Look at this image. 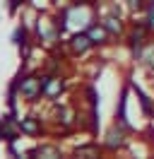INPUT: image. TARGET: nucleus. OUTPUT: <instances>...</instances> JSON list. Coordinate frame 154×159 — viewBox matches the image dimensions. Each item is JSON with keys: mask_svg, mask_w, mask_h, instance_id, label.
I'll return each instance as SVG.
<instances>
[{"mask_svg": "<svg viewBox=\"0 0 154 159\" xmlns=\"http://www.w3.org/2000/svg\"><path fill=\"white\" fill-rule=\"evenodd\" d=\"M22 92L27 94L29 99H36L38 94L43 92V82H41L38 77H27L24 82H22Z\"/></svg>", "mask_w": 154, "mask_h": 159, "instance_id": "nucleus-1", "label": "nucleus"}, {"mask_svg": "<svg viewBox=\"0 0 154 159\" xmlns=\"http://www.w3.org/2000/svg\"><path fill=\"white\" fill-rule=\"evenodd\" d=\"M125 104H128V89H123L120 94V101H118V109H116V125L130 130V123H128V113H125Z\"/></svg>", "mask_w": 154, "mask_h": 159, "instance_id": "nucleus-2", "label": "nucleus"}, {"mask_svg": "<svg viewBox=\"0 0 154 159\" xmlns=\"http://www.w3.org/2000/svg\"><path fill=\"white\" fill-rule=\"evenodd\" d=\"M87 36H89V41H92V46H101V43H106V39H108L111 34L106 31L104 24H94V27H89Z\"/></svg>", "mask_w": 154, "mask_h": 159, "instance_id": "nucleus-3", "label": "nucleus"}, {"mask_svg": "<svg viewBox=\"0 0 154 159\" xmlns=\"http://www.w3.org/2000/svg\"><path fill=\"white\" fill-rule=\"evenodd\" d=\"M130 87H133V92L137 94V99H140V106H142V113L144 116H154V104H152V99L144 94V89L142 87H137L135 82H130Z\"/></svg>", "mask_w": 154, "mask_h": 159, "instance_id": "nucleus-4", "label": "nucleus"}, {"mask_svg": "<svg viewBox=\"0 0 154 159\" xmlns=\"http://www.w3.org/2000/svg\"><path fill=\"white\" fill-rule=\"evenodd\" d=\"M125 142V128H120V125H116V128H111V133H108V140H106V145L111 149L120 147Z\"/></svg>", "mask_w": 154, "mask_h": 159, "instance_id": "nucleus-5", "label": "nucleus"}, {"mask_svg": "<svg viewBox=\"0 0 154 159\" xmlns=\"http://www.w3.org/2000/svg\"><path fill=\"white\" fill-rule=\"evenodd\" d=\"M70 46H72V51H77V53H84V51L92 46V41H89L87 34H75L72 41H70Z\"/></svg>", "mask_w": 154, "mask_h": 159, "instance_id": "nucleus-6", "label": "nucleus"}, {"mask_svg": "<svg viewBox=\"0 0 154 159\" xmlns=\"http://www.w3.org/2000/svg\"><path fill=\"white\" fill-rule=\"evenodd\" d=\"M101 24L106 27V31H108L111 36H118V34L123 31V22L118 20V17H106V20L101 22Z\"/></svg>", "mask_w": 154, "mask_h": 159, "instance_id": "nucleus-7", "label": "nucleus"}, {"mask_svg": "<svg viewBox=\"0 0 154 159\" xmlns=\"http://www.w3.org/2000/svg\"><path fill=\"white\" fill-rule=\"evenodd\" d=\"M60 89H63V82L60 80H43V94L46 97H56Z\"/></svg>", "mask_w": 154, "mask_h": 159, "instance_id": "nucleus-8", "label": "nucleus"}, {"mask_svg": "<svg viewBox=\"0 0 154 159\" xmlns=\"http://www.w3.org/2000/svg\"><path fill=\"white\" fill-rule=\"evenodd\" d=\"M22 130L29 133V135H36V133H38V123L34 118H24V120H22Z\"/></svg>", "mask_w": 154, "mask_h": 159, "instance_id": "nucleus-9", "label": "nucleus"}, {"mask_svg": "<svg viewBox=\"0 0 154 159\" xmlns=\"http://www.w3.org/2000/svg\"><path fill=\"white\" fill-rule=\"evenodd\" d=\"M147 27H149V31H152L154 34V0H149V2H147Z\"/></svg>", "mask_w": 154, "mask_h": 159, "instance_id": "nucleus-10", "label": "nucleus"}, {"mask_svg": "<svg viewBox=\"0 0 154 159\" xmlns=\"http://www.w3.org/2000/svg\"><path fill=\"white\" fill-rule=\"evenodd\" d=\"M77 154H79V157H96V154H99V147H96V145L79 147V149H77Z\"/></svg>", "mask_w": 154, "mask_h": 159, "instance_id": "nucleus-11", "label": "nucleus"}, {"mask_svg": "<svg viewBox=\"0 0 154 159\" xmlns=\"http://www.w3.org/2000/svg\"><path fill=\"white\" fill-rule=\"evenodd\" d=\"M128 7L133 12H140L142 7H147V5H144V0H128Z\"/></svg>", "mask_w": 154, "mask_h": 159, "instance_id": "nucleus-12", "label": "nucleus"}, {"mask_svg": "<svg viewBox=\"0 0 154 159\" xmlns=\"http://www.w3.org/2000/svg\"><path fill=\"white\" fill-rule=\"evenodd\" d=\"M38 154H48V157H58L60 152H58L56 147H41V149H38Z\"/></svg>", "mask_w": 154, "mask_h": 159, "instance_id": "nucleus-13", "label": "nucleus"}]
</instances>
